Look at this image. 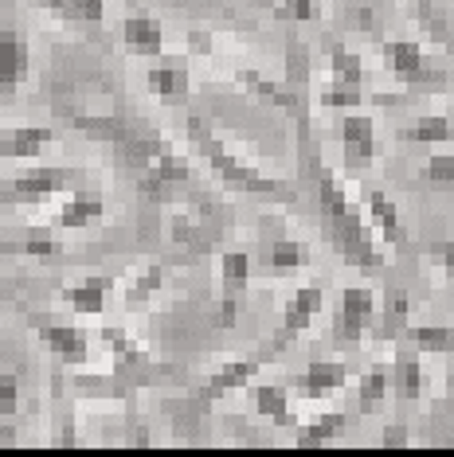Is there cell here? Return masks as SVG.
I'll return each instance as SVG.
<instances>
[{"label":"cell","instance_id":"cell-1","mask_svg":"<svg viewBox=\"0 0 454 457\" xmlns=\"http://www.w3.org/2000/svg\"><path fill=\"white\" fill-rule=\"evenodd\" d=\"M298 145H302V172L309 176L317 192V212H322V235L333 246V254L345 266L357 270H380L384 266V251H380V235L368 223L365 204L353 200L345 180L322 161V153L309 141V121L298 118Z\"/></svg>","mask_w":454,"mask_h":457},{"label":"cell","instance_id":"cell-2","mask_svg":"<svg viewBox=\"0 0 454 457\" xmlns=\"http://www.w3.org/2000/svg\"><path fill=\"white\" fill-rule=\"evenodd\" d=\"M184 129H189L192 149L200 153V161L208 164V172L223 184V188L243 192V195H259V200H278V204H294L298 200V192L290 188V184L274 180V176H266L263 169L247 164L204 118H189V126H184Z\"/></svg>","mask_w":454,"mask_h":457},{"label":"cell","instance_id":"cell-3","mask_svg":"<svg viewBox=\"0 0 454 457\" xmlns=\"http://www.w3.org/2000/svg\"><path fill=\"white\" fill-rule=\"evenodd\" d=\"M380 59H384L388 75L396 82H404V87L442 90L450 82V71L423 44H416V39H384V44H380Z\"/></svg>","mask_w":454,"mask_h":457},{"label":"cell","instance_id":"cell-4","mask_svg":"<svg viewBox=\"0 0 454 457\" xmlns=\"http://www.w3.org/2000/svg\"><path fill=\"white\" fill-rule=\"evenodd\" d=\"M196 184V172H192V161L177 153L172 145H164L161 153H153V157L138 169V192L146 195V200L161 204V200H172L177 192L192 188Z\"/></svg>","mask_w":454,"mask_h":457},{"label":"cell","instance_id":"cell-5","mask_svg":"<svg viewBox=\"0 0 454 457\" xmlns=\"http://www.w3.org/2000/svg\"><path fill=\"white\" fill-rule=\"evenodd\" d=\"M376 294L368 286H349L337 297V313H333V345L340 352H357L365 345V337L376 325Z\"/></svg>","mask_w":454,"mask_h":457},{"label":"cell","instance_id":"cell-6","mask_svg":"<svg viewBox=\"0 0 454 457\" xmlns=\"http://www.w3.org/2000/svg\"><path fill=\"white\" fill-rule=\"evenodd\" d=\"M79 172L75 169H47V164H36V169L13 176V180L0 188V204L4 207H39L47 204L51 195L75 188Z\"/></svg>","mask_w":454,"mask_h":457},{"label":"cell","instance_id":"cell-7","mask_svg":"<svg viewBox=\"0 0 454 457\" xmlns=\"http://www.w3.org/2000/svg\"><path fill=\"white\" fill-rule=\"evenodd\" d=\"M223 231H227V220H223V212L212 200H200L196 207H184V212L172 215V227H169L172 243L184 246V251H192V254H208L212 246L223 238Z\"/></svg>","mask_w":454,"mask_h":457},{"label":"cell","instance_id":"cell-8","mask_svg":"<svg viewBox=\"0 0 454 457\" xmlns=\"http://www.w3.org/2000/svg\"><path fill=\"white\" fill-rule=\"evenodd\" d=\"M274 356H278L274 348H263V352H255V356H243V360H227V363H220L215 371H208V379H204V383H200V391H196V407L208 411L212 403H220V399H223V395L251 387L255 376H259V371H263Z\"/></svg>","mask_w":454,"mask_h":457},{"label":"cell","instance_id":"cell-9","mask_svg":"<svg viewBox=\"0 0 454 457\" xmlns=\"http://www.w3.org/2000/svg\"><path fill=\"white\" fill-rule=\"evenodd\" d=\"M337 137H340V153H345V169L349 172H368L376 164L380 133H376L373 113L345 110V118H340V126H337Z\"/></svg>","mask_w":454,"mask_h":457},{"label":"cell","instance_id":"cell-10","mask_svg":"<svg viewBox=\"0 0 454 457\" xmlns=\"http://www.w3.org/2000/svg\"><path fill=\"white\" fill-rule=\"evenodd\" d=\"M32 75V44L16 24L0 28V113Z\"/></svg>","mask_w":454,"mask_h":457},{"label":"cell","instance_id":"cell-11","mask_svg":"<svg viewBox=\"0 0 454 457\" xmlns=\"http://www.w3.org/2000/svg\"><path fill=\"white\" fill-rule=\"evenodd\" d=\"M322 309H325V289L322 286L294 289V297L286 301L282 320H278V328H274V337H271V348L278 352V356H282V352L290 348L294 340L302 337V332H309V325L322 317Z\"/></svg>","mask_w":454,"mask_h":457},{"label":"cell","instance_id":"cell-12","mask_svg":"<svg viewBox=\"0 0 454 457\" xmlns=\"http://www.w3.org/2000/svg\"><path fill=\"white\" fill-rule=\"evenodd\" d=\"M251 286V254L247 251H223L220 254V313H215V325L231 328L235 313H240V297Z\"/></svg>","mask_w":454,"mask_h":457},{"label":"cell","instance_id":"cell-13","mask_svg":"<svg viewBox=\"0 0 454 457\" xmlns=\"http://www.w3.org/2000/svg\"><path fill=\"white\" fill-rule=\"evenodd\" d=\"M146 87L153 98L169 102V106H181L184 98L192 95V67L184 55H157V63L146 71Z\"/></svg>","mask_w":454,"mask_h":457},{"label":"cell","instance_id":"cell-14","mask_svg":"<svg viewBox=\"0 0 454 457\" xmlns=\"http://www.w3.org/2000/svg\"><path fill=\"white\" fill-rule=\"evenodd\" d=\"M360 204H365L368 223L376 227L380 243H388V246H408L404 215H399V207H396V200H391L388 192H380V188H365V192H360Z\"/></svg>","mask_w":454,"mask_h":457},{"label":"cell","instance_id":"cell-15","mask_svg":"<svg viewBox=\"0 0 454 457\" xmlns=\"http://www.w3.org/2000/svg\"><path fill=\"white\" fill-rule=\"evenodd\" d=\"M39 340L67 368H87L90 363V337L75 325H47V320H39Z\"/></svg>","mask_w":454,"mask_h":457},{"label":"cell","instance_id":"cell-16","mask_svg":"<svg viewBox=\"0 0 454 457\" xmlns=\"http://www.w3.org/2000/svg\"><path fill=\"white\" fill-rule=\"evenodd\" d=\"M345 383H349V368L340 360H314L306 371H298L294 391L309 403H322L329 395H337Z\"/></svg>","mask_w":454,"mask_h":457},{"label":"cell","instance_id":"cell-17","mask_svg":"<svg viewBox=\"0 0 454 457\" xmlns=\"http://www.w3.org/2000/svg\"><path fill=\"white\" fill-rule=\"evenodd\" d=\"M122 44L133 59H157L164 55V24L149 12H133L122 20Z\"/></svg>","mask_w":454,"mask_h":457},{"label":"cell","instance_id":"cell-18","mask_svg":"<svg viewBox=\"0 0 454 457\" xmlns=\"http://www.w3.org/2000/svg\"><path fill=\"white\" fill-rule=\"evenodd\" d=\"M102 215H106V200H102L98 192L90 188H71V195L63 200V207L55 212V223L59 231H87V227L102 223Z\"/></svg>","mask_w":454,"mask_h":457},{"label":"cell","instance_id":"cell-19","mask_svg":"<svg viewBox=\"0 0 454 457\" xmlns=\"http://www.w3.org/2000/svg\"><path fill=\"white\" fill-rule=\"evenodd\" d=\"M55 145L51 126H16L0 133V161H36Z\"/></svg>","mask_w":454,"mask_h":457},{"label":"cell","instance_id":"cell-20","mask_svg":"<svg viewBox=\"0 0 454 457\" xmlns=\"http://www.w3.org/2000/svg\"><path fill=\"white\" fill-rule=\"evenodd\" d=\"M427 391V371H423V360L416 348L399 345L396 360H391V399L399 403H416Z\"/></svg>","mask_w":454,"mask_h":457},{"label":"cell","instance_id":"cell-21","mask_svg":"<svg viewBox=\"0 0 454 457\" xmlns=\"http://www.w3.org/2000/svg\"><path fill=\"white\" fill-rule=\"evenodd\" d=\"M114 282L106 274H95V278H82V282H71L59 289V301L71 309V313H82V317H98L106 309V297H110Z\"/></svg>","mask_w":454,"mask_h":457},{"label":"cell","instance_id":"cell-22","mask_svg":"<svg viewBox=\"0 0 454 457\" xmlns=\"http://www.w3.org/2000/svg\"><path fill=\"white\" fill-rule=\"evenodd\" d=\"M251 407H255V414H259V419L282 426V430H294V426H298L290 391L278 387V383H259V387H251Z\"/></svg>","mask_w":454,"mask_h":457},{"label":"cell","instance_id":"cell-23","mask_svg":"<svg viewBox=\"0 0 454 457\" xmlns=\"http://www.w3.org/2000/svg\"><path fill=\"white\" fill-rule=\"evenodd\" d=\"M235 79H240L255 98L271 102V106L286 110V113H294V118H306V106H302V98H298V90H294V87H282V82L263 79L259 71H235Z\"/></svg>","mask_w":454,"mask_h":457},{"label":"cell","instance_id":"cell-24","mask_svg":"<svg viewBox=\"0 0 454 457\" xmlns=\"http://www.w3.org/2000/svg\"><path fill=\"white\" fill-rule=\"evenodd\" d=\"M408 325H411V297L404 294V289H391L384 309L376 313V340H384V345H399Z\"/></svg>","mask_w":454,"mask_h":457},{"label":"cell","instance_id":"cell-25","mask_svg":"<svg viewBox=\"0 0 454 457\" xmlns=\"http://www.w3.org/2000/svg\"><path fill=\"white\" fill-rule=\"evenodd\" d=\"M399 137H404L408 145L442 149V145H454V118L450 113H427V118H416L411 126L399 129Z\"/></svg>","mask_w":454,"mask_h":457},{"label":"cell","instance_id":"cell-26","mask_svg":"<svg viewBox=\"0 0 454 457\" xmlns=\"http://www.w3.org/2000/svg\"><path fill=\"white\" fill-rule=\"evenodd\" d=\"M345 422H349L345 411H325V414H317V419L294 426V445H298V450H322V445H329L340 430H345Z\"/></svg>","mask_w":454,"mask_h":457},{"label":"cell","instance_id":"cell-27","mask_svg":"<svg viewBox=\"0 0 454 457\" xmlns=\"http://www.w3.org/2000/svg\"><path fill=\"white\" fill-rule=\"evenodd\" d=\"M75 391L82 395V399H118L126 403L133 399V383L122 376V371H106V376H95V371H79L75 376Z\"/></svg>","mask_w":454,"mask_h":457},{"label":"cell","instance_id":"cell-28","mask_svg":"<svg viewBox=\"0 0 454 457\" xmlns=\"http://www.w3.org/2000/svg\"><path fill=\"white\" fill-rule=\"evenodd\" d=\"M399 345L416 348L419 356H454V325H408Z\"/></svg>","mask_w":454,"mask_h":457},{"label":"cell","instance_id":"cell-29","mask_svg":"<svg viewBox=\"0 0 454 457\" xmlns=\"http://www.w3.org/2000/svg\"><path fill=\"white\" fill-rule=\"evenodd\" d=\"M391 395V363H373L357 383V411L360 414H376Z\"/></svg>","mask_w":454,"mask_h":457},{"label":"cell","instance_id":"cell-30","mask_svg":"<svg viewBox=\"0 0 454 457\" xmlns=\"http://www.w3.org/2000/svg\"><path fill=\"white\" fill-rule=\"evenodd\" d=\"M309 262H314V251L306 243H298V238H278L263 254V266L271 274H294V270H306Z\"/></svg>","mask_w":454,"mask_h":457},{"label":"cell","instance_id":"cell-31","mask_svg":"<svg viewBox=\"0 0 454 457\" xmlns=\"http://www.w3.org/2000/svg\"><path fill=\"white\" fill-rule=\"evenodd\" d=\"M164 282H169V266L164 262H153L146 266L138 278L126 286V309H133V313H141V309H149V301L161 294Z\"/></svg>","mask_w":454,"mask_h":457},{"label":"cell","instance_id":"cell-32","mask_svg":"<svg viewBox=\"0 0 454 457\" xmlns=\"http://www.w3.org/2000/svg\"><path fill=\"white\" fill-rule=\"evenodd\" d=\"M329 79H333V82H345V87H365V82H368L365 59H360L357 51L333 44V47H329Z\"/></svg>","mask_w":454,"mask_h":457},{"label":"cell","instance_id":"cell-33","mask_svg":"<svg viewBox=\"0 0 454 457\" xmlns=\"http://www.w3.org/2000/svg\"><path fill=\"white\" fill-rule=\"evenodd\" d=\"M0 251L24 254V258H59V254H63V243H59L51 231H28L20 243H4Z\"/></svg>","mask_w":454,"mask_h":457},{"label":"cell","instance_id":"cell-34","mask_svg":"<svg viewBox=\"0 0 454 457\" xmlns=\"http://www.w3.org/2000/svg\"><path fill=\"white\" fill-rule=\"evenodd\" d=\"M365 102H368L365 87H345V82H333V79L317 90V106H325V110H357Z\"/></svg>","mask_w":454,"mask_h":457},{"label":"cell","instance_id":"cell-35","mask_svg":"<svg viewBox=\"0 0 454 457\" xmlns=\"http://www.w3.org/2000/svg\"><path fill=\"white\" fill-rule=\"evenodd\" d=\"M20 407V379L16 376H0V445L13 434V414Z\"/></svg>","mask_w":454,"mask_h":457},{"label":"cell","instance_id":"cell-36","mask_svg":"<svg viewBox=\"0 0 454 457\" xmlns=\"http://www.w3.org/2000/svg\"><path fill=\"white\" fill-rule=\"evenodd\" d=\"M423 180L431 188L454 192V153H431L427 164H423Z\"/></svg>","mask_w":454,"mask_h":457},{"label":"cell","instance_id":"cell-37","mask_svg":"<svg viewBox=\"0 0 454 457\" xmlns=\"http://www.w3.org/2000/svg\"><path fill=\"white\" fill-rule=\"evenodd\" d=\"M322 16V0H274V20L290 24H314Z\"/></svg>","mask_w":454,"mask_h":457},{"label":"cell","instance_id":"cell-38","mask_svg":"<svg viewBox=\"0 0 454 457\" xmlns=\"http://www.w3.org/2000/svg\"><path fill=\"white\" fill-rule=\"evenodd\" d=\"M106 0H71V24H102Z\"/></svg>","mask_w":454,"mask_h":457},{"label":"cell","instance_id":"cell-39","mask_svg":"<svg viewBox=\"0 0 454 457\" xmlns=\"http://www.w3.org/2000/svg\"><path fill=\"white\" fill-rule=\"evenodd\" d=\"M427 258L442 270V278L454 286V238H439V243H427Z\"/></svg>","mask_w":454,"mask_h":457},{"label":"cell","instance_id":"cell-40","mask_svg":"<svg viewBox=\"0 0 454 457\" xmlns=\"http://www.w3.org/2000/svg\"><path fill=\"white\" fill-rule=\"evenodd\" d=\"M408 4H411V12H416L419 16V24L423 28H427V32L431 36H447V32H442V16H439V8H435V0H408Z\"/></svg>","mask_w":454,"mask_h":457},{"label":"cell","instance_id":"cell-41","mask_svg":"<svg viewBox=\"0 0 454 457\" xmlns=\"http://www.w3.org/2000/svg\"><path fill=\"white\" fill-rule=\"evenodd\" d=\"M380 445H384V450H404V445H411V438H408L404 426H388L384 438H380Z\"/></svg>","mask_w":454,"mask_h":457},{"label":"cell","instance_id":"cell-42","mask_svg":"<svg viewBox=\"0 0 454 457\" xmlns=\"http://www.w3.org/2000/svg\"><path fill=\"white\" fill-rule=\"evenodd\" d=\"M36 8H44V12H51V16H59V20H67L71 24V0H32Z\"/></svg>","mask_w":454,"mask_h":457},{"label":"cell","instance_id":"cell-43","mask_svg":"<svg viewBox=\"0 0 454 457\" xmlns=\"http://www.w3.org/2000/svg\"><path fill=\"white\" fill-rule=\"evenodd\" d=\"M447 403H450V407H454V368L447 371Z\"/></svg>","mask_w":454,"mask_h":457},{"label":"cell","instance_id":"cell-44","mask_svg":"<svg viewBox=\"0 0 454 457\" xmlns=\"http://www.w3.org/2000/svg\"><path fill=\"white\" fill-rule=\"evenodd\" d=\"M0 337H4V309H0Z\"/></svg>","mask_w":454,"mask_h":457},{"label":"cell","instance_id":"cell-45","mask_svg":"<svg viewBox=\"0 0 454 457\" xmlns=\"http://www.w3.org/2000/svg\"><path fill=\"white\" fill-rule=\"evenodd\" d=\"M450 118H454V106H450Z\"/></svg>","mask_w":454,"mask_h":457}]
</instances>
